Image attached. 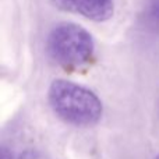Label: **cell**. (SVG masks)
Wrapping results in <instances>:
<instances>
[{
	"label": "cell",
	"mask_w": 159,
	"mask_h": 159,
	"mask_svg": "<svg viewBox=\"0 0 159 159\" xmlns=\"http://www.w3.org/2000/svg\"><path fill=\"white\" fill-rule=\"evenodd\" d=\"M48 101L57 117L78 127H91L102 119L103 105L95 92L69 80H55Z\"/></svg>",
	"instance_id": "6da1fadb"
},
{
	"label": "cell",
	"mask_w": 159,
	"mask_h": 159,
	"mask_svg": "<svg viewBox=\"0 0 159 159\" xmlns=\"http://www.w3.org/2000/svg\"><path fill=\"white\" fill-rule=\"evenodd\" d=\"M46 49L52 60L64 70H78L91 63L95 43L92 35L84 27L63 22L50 31Z\"/></svg>",
	"instance_id": "7a4b0ae2"
},
{
	"label": "cell",
	"mask_w": 159,
	"mask_h": 159,
	"mask_svg": "<svg viewBox=\"0 0 159 159\" xmlns=\"http://www.w3.org/2000/svg\"><path fill=\"white\" fill-rule=\"evenodd\" d=\"M60 8L78 14L91 21L103 22L113 16V0H56Z\"/></svg>",
	"instance_id": "3957f363"
},
{
	"label": "cell",
	"mask_w": 159,
	"mask_h": 159,
	"mask_svg": "<svg viewBox=\"0 0 159 159\" xmlns=\"http://www.w3.org/2000/svg\"><path fill=\"white\" fill-rule=\"evenodd\" d=\"M18 159H48V157L36 149H27L20 155Z\"/></svg>",
	"instance_id": "277c9868"
},
{
	"label": "cell",
	"mask_w": 159,
	"mask_h": 159,
	"mask_svg": "<svg viewBox=\"0 0 159 159\" xmlns=\"http://www.w3.org/2000/svg\"><path fill=\"white\" fill-rule=\"evenodd\" d=\"M148 11L151 18L159 22V0H149Z\"/></svg>",
	"instance_id": "5b68a950"
},
{
	"label": "cell",
	"mask_w": 159,
	"mask_h": 159,
	"mask_svg": "<svg viewBox=\"0 0 159 159\" xmlns=\"http://www.w3.org/2000/svg\"><path fill=\"white\" fill-rule=\"evenodd\" d=\"M0 159H13L11 158V152L8 151L7 148H3L2 149V155H0Z\"/></svg>",
	"instance_id": "8992f818"
},
{
	"label": "cell",
	"mask_w": 159,
	"mask_h": 159,
	"mask_svg": "<svg viewBox=\"0 0 159 159\" xmlns=\"http://www.w3.org/2000/svg\"><path fill=\"white\" fill-rule=\"evenodd\" d=\"M155 159H159V155H158V157H157V158H155Z\"/></svg>",
	"instance_id": "52a82bcc"
}]
</instances>
